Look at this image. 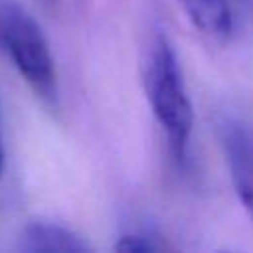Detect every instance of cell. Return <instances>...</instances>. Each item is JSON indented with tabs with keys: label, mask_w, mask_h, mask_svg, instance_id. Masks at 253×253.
<instances>
[{
	"label": "cell",
	"mask_w": 253,
	"mask_h": 253,
	"mask_svg": "<svg viewBox=\"0 0 253 253\" xmlns=\"http://www.w3.org/2000/svg\"><path fill=\"white\" fill-rule=\"evenodd\" d=\"M2 168H4V148H2V136H0V174H2Z\"/></svg>",
	"instance_id": "cell-9"
},
{
	"label": "cell",
	"mask_w": 253,
	"mask_h": 253,
	"mask_svg": "<svg viewBox=\"0 0 253 253\" xmlns=\"http://www.w3.org/2000/svg\"><path fill=\"white\" fill-rule=\"evenodd\" d=\"M160 249H166V245L146 231H128L121 235L119 241L115 243V251L119 253H146V251H160Z\"/></svg>",
	"instance_id": "cell-6"
},
{
	"label": "cell",
	"mask_w": 253,
	"mask_h": 253,
	"mask_svg": "<svg viewBox=\"0 0 253 253\" xmlns=\"http://www.w3.org/2000/svg\"><path fill=\"white\" fill-rule=\"evenodd\" d=\"M229 4L233 8V14H235V8H237V12H241L245 18L253 16V0H229Z\"/></svg>",
	"instance_id": "cell-7"
},
{
	"label": "cell",
	"mask_w": 253,
	"mask_h": 253,
	"mask_svg": "<svg viewBox=\"0 0 253 253\" xmlns=\"http://www.w3.org/2000/svg\"><path fill=\"white\" fill-rule=\"evenodd\" d=\"M186 16L206 36L225 40L233 32V8L229 0H180Z\"/></svg>",
	"instance_id": "cell-5"
},
{
	"label": "cell",
	"mask_w": 253,
	"mask_h": 253,
	"mask_svg": "<svg viewBox=\"0 0 253 253\" xmlns=\"http://www.w3.org/2000/svg\"><path fill=\"white\" fill-rule=\"evenodd\" d=\"M221 146L233 190L253 221V128L239 119H227L221 125Z\"/></svg>",
	"instance_id": "cell-3"
},
{
	"label": "cell",
	"mask_w": 253,
	"mask_h": 253,
	"mask_svg": "<svg viewBox=\"0 0 253 253\" xmlns=\"http://www.w3.org/2000/svg\"><path fill=\"white\" fill-rule=\"evenodd\" d=\"M0 51H4V26H2V18H0Z\"/></svg>",
	"instance_id": "cell-8"
},
{
	"label": "cell",
	"mask_w": 253,
	"mask_h": 253,
	"mask_svg": "<svg viewBox=\"0 0 253 253\" xmlns=\"http://www.w3.org/2000/svg\"><path fill=\"white\" fill-rule=\"evenodd\" d=\"M4 51L10 53L22 77L47 105H57V75L47 40L40 24L16 0H0Z\"/></svg>",
	"instance_id": "cell-2"
},
{
	"label": "cell",
	"mask_w": 253,
	"mask_h": 253,
	"mask_svg": "<svg viewBox=\"0 0 253 253\" xmlns=\"http://www.w3.org/2000/svg\"><path fill=\"white\" fill-rule=\"evenodd\" d=\"M142 83L150 111L166 136L170 156L182 166L188 158L194 109L178 53L164 34H154L148 43Z\"/></svg>",
	"instance_id": "cell-1"
},
{
	"label": "cell",
	"mask_w": 253,
	"mask_h": 253,
	"mask_svg": "<svg viewBox=\"0 0 253 253\" xmlns=\"http://www.w3.org/2000/svg\"><path fill=\"white\" fill-rule=\"evenodd\" d=\"M42 2H43L45 6H55V4H57V0H42Z\"/></svg>",
	"instance_id": "cell-10"
},
{
	"label": "cell",
	"mask_w": 253,
	"mask_h": 253,
	"mask_svg": "<svg viewBox=\"0 0 253 253\" xmlns=\"http://www.w3.org/2000/svg\"><path fill=\"white\" fill-rule=\"evenodd\" d=\"M18 249L26 253H87L91 245L65 225L32 221L24 227Z\"/></svg>",
	"instance_id": "cell-4"
}]
</instances>
